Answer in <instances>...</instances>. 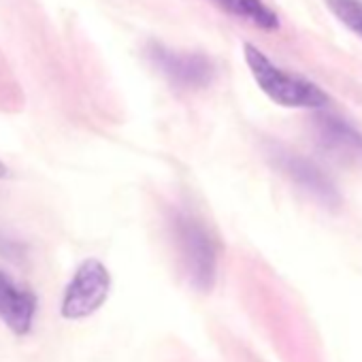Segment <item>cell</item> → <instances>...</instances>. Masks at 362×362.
Listing matches in <instances>:
<instances>
[{
  "instance_id": "obj_7",
  "label": "cell",
  "mask_w": 362,
  "mask_h": 362,
  "mask_svg": "<svg viewBox=\"0 0 362 362\" xmlns=\"http://www.w3.org/2000/svg\"><path fill=\"white\" fill-rule=\"evenodd\" d=\"M35 313V294L30 290L20 288L7 273L0 271V320L16 334H28L33 330Z\"/></svg>"
},
{
  "instance_id": "obj_10",
  "label": "cell",
  "mask_w": 362,
  "mask_h": 362,
  "mask_svg": "<svg viewBox=\"0 0 362 362\" xmlns=\"http://www.w3.org/2000/svg\"><path fill=\"white\" fill-rule=\"evenodd\" d=\"M5 175H7V166H5L3 162H0V179H3Z\"/></svg>"
},
{
  "instance_id": "obj_8",
  "label": "cell",
  "mask_w": 362,
  "mask_h": 362,
  "mask_svg": "<svg viewBox=\"0 0 362 362\" xmlns=\"http://www.w3.org/2000/svg\"><path fill=\"white\" fill-rule=\"evenodd\" d=\"M214 3L226 11L228 16L243 20L260 30H277L279 28V18L277 13L267 7L262 0H214Z\"/></svg>"
},
{
  "instance_id": "obj_4",
  "label": "cell",
  "mask_w": 362,
  "mask_h": 362,
  "mask_svg": "<svg viewBox=\"0 0 362 362\" xmlns=\"http://www.w3.org/2000/svg\"><path fill=\"white\" fill-rule=\"evenodd\" d=\"M111 290V275L107 267L96 260L88 258L75 271L71 284L66 286L62 298V315L66 320H83L98 311L107 300Z\"/></svg>"
},
{
  "instance_id": "obj_2",
  "label": "cell",
  "mask_w": 362,
  "mask_h": 362,
  "mask_svg": "<svg viewBox=\"0 0 362 362\" xmlns=\"http://www.w3.org/2000/svg\"><path fill=\"white\" fill-rule=\"evenodd\" d=\"M173 235L190 281L201 290H209L218 273V245L209 228L197 216L179 211L173 218Z\"/></svg>"
},
{
  "instance_id": "obj_9",
  "label": "cell",
  "mask_w": 362,
  "mask_h": 362,
  "mask_svg": "<svg viewBox=\"0 0 362 362\" xmlns=\"http://www.w3.org/2000/svg\"><path fill=\"white\" fill-rule=\"evenodd\" d=\"M324 3L349 33L362 39V0H324Z\"/></svg>"
},
{
  "instance_id": "obj_6",
  "label": "cell",
  "mask_w": 362,
  "mask_h": 362,
  "mask_svg": "<svg viewBox=\"0 0 362 362\" xmlns=\"http://www.w3.org/2000/svg\"><path fill=\"white\" fill-rule=\"evenodd\" d=\"M317 147L334 162L362 166V132L334 113H322L313 119Z\"/></svg>"
},
{
  "instance_id": "obj_5",
  "label": "cell",
  "mask_w": 362,
  "mask_h": 362,
  "mask_svg": "<svg viewBox=\"0 0 362 362\" xmlns=\"http://www.w3.org/2000/svg\"><path fill=\"white\" fill-rule=\"evenodd\" d=\"M269 156L275 162V166L290 181H294L303 192H307L317 203H322L326 207H337L341 203L334 181L313 160H309L296 151H290L281 145H273L269 149Z\"/></svg>"
},
{
  "instance_id": "obj_1",
  "label": "cell",
  "mask_w": 362,
  "mask_h": 362,
  "mask_svg": "<svg viewBox=\"0 0 362 362\" xmlns=\"http://www.w3.org/2000/svg\"><path fill=\"white\" fill-rule=\"evenodd\" d=\"M245 62L258 88L279 107L286 109H324L330 96L313 81L286 73L273 60H269L258 47L245 45Z\"/></svg>"
},
{
  "instance_id": "obj_3",
  "label": "cell",
  "mask_w": 362,
  "mask_h": 362,
  "mask_svg": "<svg viewBox=\"0 0 362 362\" xmlns=\"http://www.w3.org/2000/svg\"><path fill=\"white\" fill-rule=\"evenodd\" d=\"M145 56L170 86L181 90H203L216 79L214 60L201 52H177L160 43H149Z\"/></svg>"
}]
</instances>
